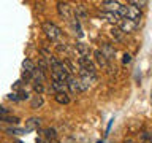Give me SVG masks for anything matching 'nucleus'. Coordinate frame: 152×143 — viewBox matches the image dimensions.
<instances>
[{
  "label": "nucleus",
  "mask_w": 152,
  "mask_h": 143,
  "mask_svg": "<svg viewBox=\"0 0 152 143\" xmlns=\"http://www.w3.org/2000/svg\"><path fill=\"white\" fill-rule=\"evenodd\" d=\"M54 99H56V102H59V103H68L70 102V97H68V94L66 92H57L54 95Z\"/></svg>",
  "instance_id": "6e6552de"
},
{
  "label": "nucleus",
  "mask_w": 152,
  "mask_h": 143,
  "mask_svg": "<svg viewBox=\"0 0 152 143\" xmlns=\"http://www.w3.org/2000/svg\"><path fill=\"white\" fill-rule=\"evenodd\" d=\"M151 100H152V91H151Z\"/></svg>",
  "instance_id": "6ab92c4d"
},
{
  "label": "nucleus",
  "mask_w": 152,
  "mask_h": 143,
  "mask_svg": "<svg viewBox=\"0 0 152 143\" xmlns=\"http://www.w3.org/2000/svg\"><path fill=\"white\" fill-rule=\"evenodd\" d=\"M35 91L37 92H43V86L41 84H35Z\"/></svg>",
  "instance_id": "a211bd4d"
},
{
  "label": "nucleus",
  "mask_w": 152,
  "mask_h": 143,
  "mask_svg": "<svg viewBox=\"0 0 152 143\" xmlns=\"http://www.w3.org/2000/svg\"><path fill=\"white\" fill-rule=\"evenodd\" d=\"M49 62H51V70H52V80L66 83L70 78V75H68V69L65 67V64L54 59V57H49Z\"/></svg>",
  "instance_id": "f257e3e1"
},
{
  "label": "nucleus",
  "mask_w": 152,
  "mask_h": 143,
  "mask_svg": "<svg viewBox=\"0 0 152 143\" xmlns=\"http://www.w3.org/2000/svg\"><path fill=\"white\" fill-rule=\"evenodd\" d=\"M43 30H45L46 37L49 38V40H52V41L59 40V38H60V35H62L60 29L57 27L54 22H51V21H46V22H43Z\"/></svg>",
  "instance_id": "f03ea898"
},
{
  "label": "nucleus",
  "mask_w": 152,
  "mask_h": 143,
  "mask_svg": "<svg viewBox=\"0 0 152 143\" xmlns=\"http://www.w3.org/2000/svg\"><path fill=\"white\" fill-rule=\"evenodd\" d=\"M59 13H60V16H68V5L66 3H59Z\"/></svg>",
  "instance_id": "9b49d317"
},
{
  "label": "nucleus",
  "mask_w": 152,
  "mask_h": 143,
  "mask_svg": "<svg viewBox=\"0 0 152 143\" xmlns=\"http://www.w3.org/2000/svg\"><path fill=\"white\" fill-rule=\"evenodd\" d=\"M66 86L70 88V91L71 92H78V91H81V88H79V81L78 80H75V78H68V81H66Z\"/></svg>",
  "instance_id": "423d86ee"
},
{
  "label": "nucleus",
  "mask_w": 152,
  "mask_h": 143,
  "mask_svg": "<svg viewBox=\"0 0 152 143\" xmlns=\"http://www.w3.org/2000/svg\"><path fill=\"white\" fill-rule=\"evenodd\" d=\"M40 105H43V97L41 95H35V99L32 100V108H37Z\"/></svg>",
  "instance_id": "f8f14e48"
},
{
  "label": "nucleus",
  "mask_w": 152,
  "mask_h": 143,
  "mask_svg": "<svg viewBox=\"0 0 152 143\" xmlns=\"http://www.w3.org/2000/svg\"><path fill=\"white\" fill-rule=\"evenodd\" d=\"M97 143H103V142H97Z\"/></svg>",
  "instance_id": "aec40b11"
},
{
  "label": "nucleus",
  "mask_w": 152,
  "mask_h": 143,
  "mask_svg": "<svg viewBox=\"0 0 152 143\" xmlns=\"http://www.w3.org/2000/svg\"><path fill=\"white\" fill-rule=\"evenodd\" d=\"M51 88L56 91V94H57V92H65V89H66V83H62V81L52 80V83H51Z\"/></svg>",
  "instance_id": "39448f33"
},
{
  "label": "nucleus",
  "mask_w": 152,
  "mask_h": 143,
  "mask_svg": "<svg viewBox=\"0 0 152 143\" xmlns=\"http://www.w3.org/2000/svg\"><path fill=\"white\" fill-rule=\"evenodd\" d=\"M40 124H41L40 118H30L26 122V126H27V130H30V129H38V127H40Z\"/></svg>",
  "instance_id": "0eeeda50"
},
{
  "label": "nucleus",
  "mask_w": 152,
  "mask_h": 143,
  "mask_svg": "<svg viewBox=\"0 0 152 143\" xmlns=\"http://www.w3.org/2000/svg\"><path fill=\"white\" fill-rule=\"evenodd\" d=\"M78 49H79L81 52H89V49L83 45V43H78Z\"/></svg>",
  "instance_id": "2eb2a0df"
},
{
  "label": "nucleus",
  "mask_w": 152,
  "mask_h": 143,
  "mask_svg": "<svg viewBox=\"0 0 152 143\" xmlns=\"http://www.w3.org/2000/svg\"><path fill=\"white\" fill-rule=\"evenodd\" d=\"M79 65H81V73H86V75H90V76H95V67L94 64L89 60V57H86V56H81L79 59Z\"/></svg>",
  "instance_id": "7ed1b4c3"
},
{
  "label": "nucleus",
  "mask_w": 152,
  "mask_h": 143,
  "mask_svg": "<svg viewBox=\"0 0 152 143\" xmlns=\"http://www.w3.org/2000/svg\"><path fill=\"white\" fill-rule=\"evenodd\" d=\"M27 97H28L27 92H24V91H21V92H19V100H21V99H27Z\"/></svg>",
  "instance_id": "f3484780"
},
{
  "label": "nucleus",
  "mask_w": 152,
  "mask_h": 143,
  "mask_svg": "<svg viewBox=\"0 0 152 143\" xmlns=\"http://www.w3.org/2000/svg\"><path fill=\"white\" fill-rule=\"evenodd\" d=\"M0 121H5V122H10V124H18L19 122V118L8 116V114H0Z\"/></svg>",
  "instance_id": "1a4fd4ad"
},
{
  "label": "nucleus",
  "mask_w": 152,
  "mask_h": 143,
  "mask_svg": "<svg viewBox=\"0 0 152 143\" xmlns=\"http://www.w3.org/2000/svg\"><path fill=\"white\" fill-rule=\"evenodd\" d=\"M45 137L56 138V130H54V129H46V130H45Z\"/></svg>",
  "instance_id": "4468645a"
},
{
  "label": "nucleus",
  "mask_w": 152,
  "mask_h": 143,
  "mask_svg": "<svg viewBox=\"0 0 152 143\" xmlns=\"http://www.w3.org/2000/svg\"><path fill=\"white\" fill-rule=\"evenodd\" d=\"M22 69H24V73L33 75V72L37 70V67H35V64H33V60H30V59H24V62H22Z\"/></svg>",
  "instance_id": "20e7f679"
},
{
  "label": "nucleus",
  "mask_w": 152,
  "mask_h": 143,
  "mask_svg": "<svg viewBox=\"0 0 152 143\" xmlns=\"http://www.w3.org/2000/svg\"><path fill=\"white\" fill-rule=\"evenodd\" d=\"M7 132L10 133V135H21V133H26L24 129H18V127H8Z\"/></svg>",
  "instance_id": "9d476101"
},
{
  "label": "nucleus",
  "mask_w": 152,
  "mask_h": 143,
  "mask_svg": "<svg viewBox=\"0 0 152 143\" xmlns=\"http://www.w3.org/2000/svg\"><path fill=\"white\" fill-rule=\"evenodd\" d=\"M95 56H97V60H98V64H102L104 65V54L102 51H95Z\"/></svg>",
  "instance_id": "ddd939ff"
},
{
  "label": "nucleus",
  "mask_w": 152,
  "mask_h": 143,
  "mask_svg": "<svg viewBox=\"0 0 152 143\" xmlns=\"http://www.w3.org/2000/svg\"><path fill=\"white\" fill-rule=\"evenodd\" d=\"M130 59H132L130 54H124V59H122V62H124V64H128V62H130Z\"/></svg>",
  "instance_id": "dca6fc26"
}]
</instances>
